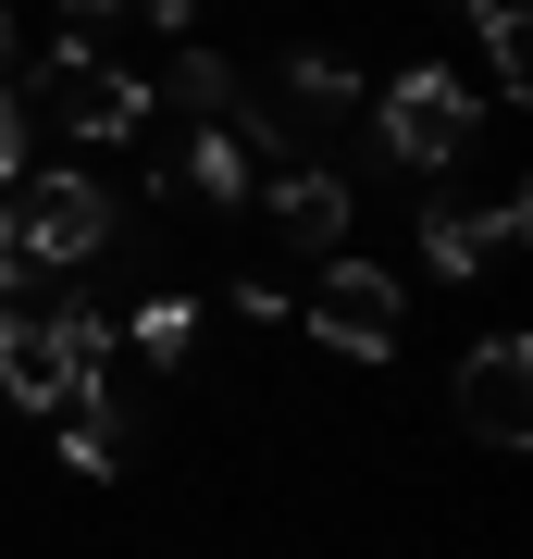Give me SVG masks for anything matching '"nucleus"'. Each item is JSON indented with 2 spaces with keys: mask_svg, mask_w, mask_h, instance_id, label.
Listing matches in <instances>:
<instances>
[{
  "mask_svg": "<svg viewBox=\"0 0 533 559\" xmlns=\"http://www.w3.org/2000/svg\"><path fill=\"white\" fill-rule=\"evenodd\" d=\"M87 385H112V323L99 311H50V323H0V399L13 411H75Z\"/></svg>",
  "mask_w": 533,
  "mask_h": 559,
  "instance_id": "f257e3e1",
  "label": "nucleus"
},
{
  "mask_svg": "<svg viewBox=\"0 0 533 559\" xmlns=\"http://www.w3.org/2000/svg\"><path fill=\"white\" fill-rule=\"evenodd\" d=\"M25 112L62 124V138H137V124H149V87L124 75V62H99V50L62 38V50H50V75L25 87Z\"/></svg>",
  "mask_w": 533,
  "mask_h": 559,
  "instance_id": "f03ea898",
  "label": "nucleus"
},
{
  "mask_svg": "<svg viewBox=\"0 0 533 559\" xmlns=\"http://www.w3.org/2000/svg\"><path fill=\"white\" fill-rule=\"evenodd\" d=\"M38 274H62V261H87V249H112V187H87V175H13V224H0Z\"/></svg>",
  "mask_w": 533,
  "mask_h": 559,
  "instance_id": "7ed1b4c3",
  "label": "nucleus"
},
{
  "mask_svg": "<svg viewBox=\"0 0 533 559\" xmlns=\"http://www.w3.org/2000/svg\"><path fill=\"white\" fill-rule=\"evenodd\" d=\"M385 150L410 162V175H447V162L472 150V87H459L447 62H410V75L385 87Z\"/></svg>",
  "mask_w": 533,
  "mask_h": 559,
  "instance_id": "20e7f679",
  "label": "nucleus"
},
{
  "mask_svg": "<svg viewBox=\"0 0 533 559\" xmlns=\"http://www.w3.org/2000/svg\"><path fill=\"white\" fill-rule=\"evenodd\" d=\"M311 336L323 348H348V360H373V348H397V286L373 274V261H348V249H323V274H311Z\"/></svg>",
  "mask_w": 533,
  "mask_h": 559,
  "instance_id": "39448f33",
  "label": "nucleus"
},
{
  "mask_svg": "<svg viewBox=\"0 0 533 559\" xmlns=\"http://www.w3.org/2000/svg\"><path fill=\"white\" fill-rule=\"evenodd\" d=\"M459 436H484V448L533 436V348L521 336H484L472 360H459Z\"/></svg>",
  "mask_w": 533,
  "mask_h": 559,
  "instance_id": "423d86ee",
  "label": "nucleus"
},
{
  "mask_svg": "<svg viewBox=\"0 0 533 559\" xmlns=\"http://www.w3.org/2000/svg\"><path fill=\"white\" fill-rule=\"evenodd\" d=\"M161 187H186V200H249V187H261V150H249V124H198V138L174 150V175H161Z\"/></svg>",
  "mask_w": 533,
  "mask_h": 559,
  "instance_id": "0eeeda50",
  "label": "nucleus"
},
{
  "mask_svg": "<svg viewBox=\"0 0 533 559\" xmlns=\"http://www.w3.org/2000/svg\"><path fill=\"white\" fill-rule=\"evenodd\" d=\"M274 224H286V237L311 249V261H323V249H348V175H323V162H298V175L274 187Z\"/></svg>",
  "mask_w": 533,
  "mask_h": 559,
  "instance_id": "6e6552de",
  "label": "nucleus"
},
{
  "mask_svg": "<svg viewBox=\"0 0 533 559\" xmlns=\"http://www.w3.org/2000/svg\"><path fill=\"white\" fill-rule=\"evenodd\" d=\"M50 423H62V473H87V485L124 473V399H112V385H87V399L50 411Z\"/></svg>",
  "mask_w": 533,
  "mask_h": 559,
  "instance_id": "1a4fd4ad",
  "label": "nucleus"
},
{
  "mask_svg": "<svg viewBox=\"0 0 533 559\" xmlns=\"http://www.w3.org/2000/svg\"><path fill=\"white\" fill-rule=\"evenodd\" d=\"M422 261H435V274H459V286H472L484 261H496V237H484V212H459V200H422Z\"/></svg>",
  "mask_w": 533,
  "mask_h": 559,
  "instance_id": "9d476101",
  "label": "nucleus"
},
{
  "mask_svg": "<svg viewBox=\"0 0 533 559\" xmlns=\"http://www.w3.org/2000/svg\"><path fill=\"white\" fill-rule=\"evenodd\" d=\"M161 100H174V112H198V124H237V62H223V50H174Z\"/></svg>",
  "mask_w": 533,
  "mask_h": 559,
  "instance_id": "9b49d317",
  "label": "nucleus"
},
{
  "mask_svg": "<svg viewBox=\"0 0 533 559\" xmlns=\"http://www.w3.org/2000/svg\"><path fill=\"white\" fill-rule=\"evenodd\" d=\"M472 25H484V62H496V87L521 100V87H533V38H521V13H509V0H472Z\"/></svg>",
  "mask_w": 533,
  "mask_h": 559,
  "instance_id": "f8f14e48",
  "label": "nucleus"
},
{
  "mask_svg": "<svg viewBox=\"0 0 533 559\" xmlns=\"http://www.w3.org/2000/svg\"><path fill=\"white\" fill-rule=\"evenodd\" d=\"M286 87H298V112H348V100H360V75H348V62H323V50H298Z\"/></svg>",
  "mask_w": 533,
  "mask_h": 559,
  "instance_id": "ddd939ff",
  "label": "nucleus"
},
{
  "mask_svg": "<svg viewBox=\"0 0 533 559\" xmlns=\"http://www.w3.org/2000/svg\"><path fill=\"white\" fill-rule=\"evenodd\" d=\"M38 175V112H25V87H0V187Z\"/></svg>",
  "mask_w": 533,
  "mask_h": 559,
  "instance_id": "4468645a",
  "label": "nucleus"
},
{
  "mask_svg": "<svg viewBox=\"0 0 533 559\" xmlns=\"http://www.w3.org/2000/svg\"><path fill=\"white\" fill-rule=\"evenodd\" d=\"M186 336H198L186 299H149V311H137V348H149V360H186Z\"/></svg>",
  "mask_w": 533,
  "mask_h": 559,
  "instance_id": "2eb2a0df",
  "label": "nucleus"
},
{
  "mask_svg": "<svg viewBox=\"0 0 533 559\" xmlns=\"http://www.w3.org/2000/svg\"><path fill=\"white\" fill-rule=\"evenodd\" d=\"M25 274H38V261H25L13 237H0V323H13V311H25Z\"/></svg>",
  "mask_w": 533,
  "mask_h": 559,
  "instance_id": "dca6fc26",
  "label": "nucleus"
},
{
  "mask_svg": "<svg viewBox=\"0 0 533 559\" xmlns=\"http://www.w3.org/2000/svg\"><path fill=\"white\" fill-rule=\"evenodd\" d=\"M0 75H13V13H0Z\"/></svg>",
  "mask_w": 533,
  "mask_h": 559,
  "instance_id": "f3484780",
  "label": "nucleus"
},
{
  "mask_svg": "<svg viewBox=\"0 0 533 559\" xmlns=\"http://www.w3.org/2000/svg\"><path fill=\"white\" fill-rule=\"evenodd\" d=\"M459 13H472V0H459Z\"/></svg>",
  "mask_w": 533,
  "mask_h": 559,
  "instance_id": "a211bd4d",
  "label": "nucleus"
}]
</instances>
